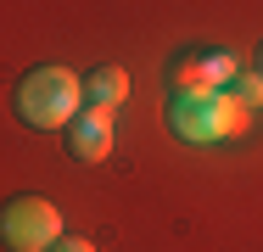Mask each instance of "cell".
<instances>
[{
    "instance_id": "cell-6",
    "label": "cell",
    "mask_w": 263,
    "mask_h": 252,
    "mask_svg": "<svg viewBox=\"0 0 263 252\" xmlns=\"http://www.w3.org/2000/svg\"><path fill=\"white\" fill-rule=\"evenodd\" d=\"M168 90H174V96L208 90V79H202V50H179V56L168 62Z\"/></svg>"
},
{
    "instance_id": "cell-8",
    "label": "cell",
    "mask_w": 263,
    "mask_h": 252,
    "mask_svg": "<svg viewBox=\"0 0 263 252\" xmlns=\"http://www.w3.org/2000/svg\"><path fill=\"white\" fill-rule=\"evenodd\" d=\"M51 252H96V241H84V236H62Z\"/></svg>"
},
{
    "instance_id": "cell-3",
    "label": "cell",
    "mask_w": 263,
    "mask_h": 252,
    "mask_svg": "<svg viewBox=\"0 0 263 252\" xmlns=\"http://www.w3.org/2000/svg\"><path fill=\"white\" fill-rule=\"evenodd\" d=\"M62 230V207L45 196H11L0 202V247L6 252H51Z\"/></svg>"
},
{
    "instance_id": "cell-9",
    "label": "cell",
    "mask_w": 263,
    "mask_h": 252,
    "mask_svg": "<svg viewBox=\"0 0 263 252\" xmlns=\"http://www.w3.org/2000/svg\"><path fill=\"white\" fill-rule=\"evenodd\" d=\"M258 73H263V50H258Z\"/></svg>"
},
{
    "instance_id": "cell-1",
    "label": "cell",
    "mask_w": 263,
    "mask_h": 252,
    "mask_svg": "<svg viewBox=\"0 0 263 252\" xmlns=\"http://www.w3.org/2000/svg\"><path fill=\"white\" fill-rule=\"evenodd\" d=\"M84 112V79L73 67H34L17 84V118L28 129H67Z\"/></svg>"
},
{
    "instance_id": "cell-4",
    "label": "cell",
    "mask_w": 263,
    "mask_h": 252,
    "mask_svg": "<svg viewBox=\"0 0 263 252\" xmlns=\"http://www.w3.org/2000/svg\"><path fill=\"white\" fill-rule=\"evenodd\" d=\"M67 151L79 157V163H101L106 151H112V112H101V106H84L67 129Z\"/></svg>"
},
{
    "instance_id": "cell-2",
    "label": "cell",
    "mask_w": 263,
    "mask_h": 252,
    "mask_svg": "<svg viewBox=\"0 0 263 252\" xmlns=\"http://www.w3.org/2000/svg\"><path fill=\"white\" fill-rule=\"evenodd\" d=\"M168 129L191 146H213V140H230L247 129V112L224 90H191V96H174L168 106Z\"/></svg>"
},
{
    "instance_id": "cell-7",
    "label": "cell",
    "mask_w": 263,
    "mask_h": 252,
    "mask_svg": "<svg viewBox=\"0 0 263 252\" xmlns=\"http://www.w3.org/2000/svg\"><path fill=\"white\" fill-rule=\"evenodd\" d=\"M224 96L235 101V106H241V112H252V106H263V73H235V79H230V90H224Z\"/></svg>"
},
{
    "instance_id": "cell-5",
    "label": "cell",
    "mask_w": 263,
    "mask_h": 252,
    "mask_svg": "<svg viewBox=\"0 0 263 252\" xmlns=\"http://www.w3.org/2000/svg\"><path fill=\"white\" fill-rule=\"evenodd\" d=\"M123 96H129V73H123V67H96V73H84V106L112 112Z\"/></svg>"
}]
</instances>
